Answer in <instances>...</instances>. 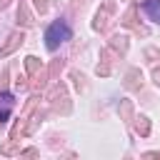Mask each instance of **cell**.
Masks as SVG:
<instances>
[{
  "instance_id": "6da1fadb",
  "label": "cell",
  "mask_w": 160,
  "mask_h": 160,
  "mask_svg": "<svg viewBox=\"0 0 160 160\" xmlns=\"http://www.w3.org/2000/svg\"><path fill=\"white\" fill-rule=\"evenodd\" d=\"M72 38V30H70V25L65 22V20H55V22H50L48 25V30H45V48L48 50H58L62 42H68Z\"/></svg>"
},
{
  "instance_id": "3957f363",
  "label": "cell",
  "mask_w": 160,
  "mask_h": 160,
  "mask_svg": "<svg viewBox=\"0 0 160 160\" xmlns=\"http://www.w3.org/2000/svg\"><path fill=\"white\" fill-rule=\"evenodd\" d=\"M142 10L148 12L150 20L160 22V0H145V2H142Z\"/></svg>"
},
{
  "instance_id": "7a4b0ae2",
  "label": "cell",
  "mask_w": 160,
  "mask_h": 160,
  "mask_svg": "<svg viewBox=\"0 0 160 160\" xmlns=\"http://www.w3.org/2000/svg\"><path fill=\"white\" fill-rule=\"evenodd\" d=\"M12 105H15L12 95H10V92H2V95H0V122H5V120L10 118V110H12Z\"/></svg>"
}]
</instances>
